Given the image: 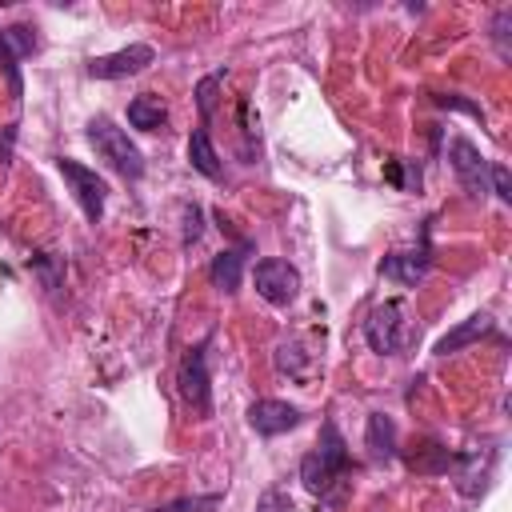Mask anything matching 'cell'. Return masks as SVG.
<instances>
[{
	"label": "cell",
	"mask_w": 512,
	"mask_h": 512,
	"mask_svg": "<svg viewBox=\"0 0 512 512\" xmlns=\"http://www.w3.org/2000/svg\"><path fill=\"white\" fill-rule=\"evenodd\" d=\"M344 472H348V448H344V436H340V428H336L332 420H324L316 448L300 460V480H304L308 492H316V496H332V488L344 480Z\"/></svg>",
	"instance_id": "cell-1"
},
{
	"label": "cell",
	"mask_w": 512,
	"mask_h": 512,
	"mask_svg": "<svg viewBox=\"0 0 512 512\" xmlns=\"http://www.w3.org/2000/svg\"><path fill=\"white\" fill-rule=\"evenodd\" d=\"M88 144L96 148V156L112 168V172H120L124 180H140L144 176V152L128 140V132L124 128H116L108 116H96V120H88Z\"/></svg>",
	"instance_id": "cell-2"
},
{
	"label": "cell",
	"mask_w": 512,
	"mask_h": 512,
	"mask_svg": "<svg viewBox=\"0 0 512 512\" xmlns=\"http://www.w3.org/2000/svg\"><path fill=\"white\" fill-rule=\"evenodd\" d=\"M176 392H180L184 408H188L196 420H208V416H212V384H208V340L184 352V360H180V372H176Z\"/></svg>",
	"instance_id": "cell-3"
},
{
	"label": "cell",
	"mask_w": 512,
	"mask_h": 512,
	"mask_svg": "<svg viewBox=\"0 0 512 512\" xmlns=\"http://www.w3.org/2000/svg\"><path fill=\"white\" fill-rule=\"evenodd\" d=\"M364 340H368L372 352L396 356V352L408 344V312H404V304H400V300L376 304V308L368 312V320H364Z\"/></svg>",
	"instance_id": "cell-4"
},
{
	"label": "cell",
	"mask_w": 512,
	"mask_h": 512,
	"mask_svg": "<svg viewBox=\"0 0 512 512\" xmlns=\"http://www.w3.org/2000/svg\"><path fill=\"white\" fill-rule=\"evenodd\" d=\"M56 168H60L64 184L72 188V200L80 204V212L96 224V220L104 216V200H108V184H104V176H100L96 168H88V164L72 160V156H60V160H56Z\"/></svg>",
	"instance_id": "cell-5"
},
{
	"label": "cell",
	"mask_w": 512,
	"mask_h": 512,
	"mask_svg": "<svg viewBox=\"0 0 512 512\" xmlns=\"http://www.w3.org/2000/svg\"><path fill=\"white\" fill-rule=\"evenodd\" d=\"M252 280H256V292H260L268 304H276V308H288V304L300 296V272H296L288 260H280V256L256 260Z\"/></svg>",
	"instance_id": "cell-6"
},
{
	"label": "cell",
	"mask_w": 512,
	"mask_h": 512,
	"mask_svg": "<svg viewBox=\"0 0 512 512\" xmlns=\"http://www.w3.org/2000/svg\"><path fill=\"white\" fill-rule=\"evenodd\" d=\"M448 164H452L460 188H464L472 200H484V192H488V160L480 156V148H476L468 136H452V144H448Z\"/></svg>",
	"instance_id": "cell-7"
},
{
	"label": "cell",
	"mask_w": 512,
	"mask_h": 512,
	"mask_svg": "<svg viewBox=\"0 0 512 512\" xmlns=\"http://www.w3.org/2000/svg\"><path fill=\"white\" fill-rule=\"evenodd\" d=\"M152 60H156V48H152V44H128V48H120V52L92 56V60H88V76H92V80H120V76L144 72Z\"/></svg>",
	"instance_id": "cell-8"
},
{
	"label": "cell",
	"mask_w": 512,
	"mask_h": 512,
	"mask_svg": "<svg viewBox=\"0 0 512 512\" xmlns=\"http://www.w3.org/2000/svg\"><path fill=\"white\" fill-rule=\"evenodd\" d=\"M248 424L260 436H280V432H288V428L300 424V408L288 404V400H256L248 408Z\"/></svg>",
	"instance_id": "cell-9"
},
{
	"label": "cell",
	"mask_w": 512,
	"mask_h": 512,
	"mask_svg": "<svg viewBox=\"0 0 512 512\" xmlns=\"http://www.w3.org/2000/svg\"><path fill=\"white\" fill-rule=\"evenodd\" d=\"M428 264H432V256H428V244H420V248H404V252H392V256H384L380 272H384L388 280L404 284V288H416V284L424 280Z\"/></svg>",
	"instance_id": "cell-10"
},
{
	"label": "cell",
	"mask_w": 512,
	"mask_h": 512,
	"mask_svg": "<svg viewBox=\"0 0 512 512\" xmlns=\"http://www.w3.org/2000/svg\"><path fill=\"white\" fill-rule=\"evenodd\" d=\"M492 460H496V452H492V448H484V452H460V456H452V464H456V488H460V496H480V492H484V484H488V472H492Z\"/></svg>",
	"instance_id": "cell-11"
},
{
	"label": "cell",
	"mask_w": 512,
	"mask_h": 512,
	"mask_svg": "<svg viewBox=\"0 0 512 512\" xmlns=\"http://www.w3.org/2000/svg\"><path fill=\"white\" fill-rule=\"evenodd\" d=\"M492 328H496V320H492L488 312H472L468 320H460L452 332H444V336L436 340V356H452V352H460V348H468V344L484 340Z\"/></svg>",
	"instance_id": "cell-12"
},
{
	"label": "cell",
	"mask_w": 512,
	"mask_h": 512,
	"mask_svg": "<svg viewBox=\"0 0 512 512\" xmlns=\"http://www.w3.org/2000/svg\"><path fill=\"white\" fill-rule=\"evenodd\" d=\"M364 444H368V456L376 464H388L396 456V424H392V416L372 412L368 416V428H364Z\"/></svg>",
	"instance_id": "cell-13"
},
{
	"label": "cell",
	"mask_w": 512,
	"mask_h": 512,
	"mask_svg": "<svg viewBox=\"0 0 512 512\" xmlns=\"http://www.w3.org/2000/svg\"><path fill=\"white\" fill-rule=\"evenodd\" d=\"M128 124L140 128V132H160L168 124V104L156 92H140L128 104Z\"/></svg>",
	"instance_id": "cell-14"
},
{
	"label": "cell",
	"mask_w": 512,
	"mask_h": 512,
	"mask_svg": "<svg viewBox=\"0 0 512 512\" xmlns=\"http://www.w3.org/2000/svg\"><path fill=\"white\" fill-rule=\"evenodd\" d=\"M244 244L240 248H224L220 256H212V268H208V276H212V284L220 288V292H236L240 288V280H244Z\"/></svg>",
	"instance_id": "cell-15"
},
{
	"label": "cell",
	"mask_w": 512,
	"mask_h": 512,
	"mask_svg": "<svg viewBox=\"0 0 512 512\" xmlns=\"http://www.w3.org/2000/svg\"><path fill=\"white\" fill-rule=\"evenodd\" d=\"M188 160H192V168L200 172V176H208V180H220V152H216V144H212V136L204 132V128H196L192 136H188Z\"/></svg>",
	"instance_id": "cell-16"
},
{
	"label": "cell",
	"mask_w": 512,
	"mask_h": 512,
	"mask_svg": "<svg viewBox=\"0 0 512 512\" xmlns=\"http://www.w3.org/2000/svg\"><path fill=\"white\" fill-rule=\"evenodd\" d=\"M0 48H8L16 60H24L28 52H36V36H32V28H24V24H12V28L0 32Z\"/></svg>",
	"instance_id": "cell-17"
},
{
	"label": "cell",
	"mask_w": 512,
	"mask_h": 512,
	"mask_svg": "<svg viewBox=\"0 0 512 512\" xmlns=\"http://www.w3.org/2000/svg\"><path fill=\"white\" fill-rule=\"evenodd\" d=\"M220 80H224V72H212V76H204V80L196 84V108H200L204 120H208L212 108H216V88H220Z\"/></svg>",
	"instance_id": "cell-18"
},
{
	"label": "cell",
	"mask_w": 512,
	"mask_h": 512,
	"mask_svg": "<svg viewBox=\"0 0 512 512\" xmlns=\"http://www.w3.org/2000/svg\"><path fill=\"white\" fill-rule=\"evenodd\" d=\"M276 368H280V372H292V376H304V372H308L304 352H300V344H296V340L276 348Z\"/></svg>",
	"instance_id": "cell-19"
},
{
	"label": "cell",
	"mask_w": 512,
	"mask_h": 512,
	"mask_svg": "<svg viewBox=\"0 0 512 512\" xmlns=\"http://www.w3.org/2000/svg\"><path fill=\"white\" fill-rule=\"evenodd\" d=\"M488 184H492V192L504 200V204H512V176H508V164H488Z\"/></svg>",
	"instance_id": "cell-20"
},
{
	"label": "cell",
	"mask_w": 512,
	"mask_h": 512,
	"mask_svg": "<svg viewBox=\"0 0 512 512\" xmlns=\"http://www.w3.org/2000/svg\"><path fill=\"white\" fill-rule=\"evenodd\" d=\"M196 240H200V208L184 204V244H196Z\"/></svg>",
	"instance_id": "cell-21"
}]
</instances>
